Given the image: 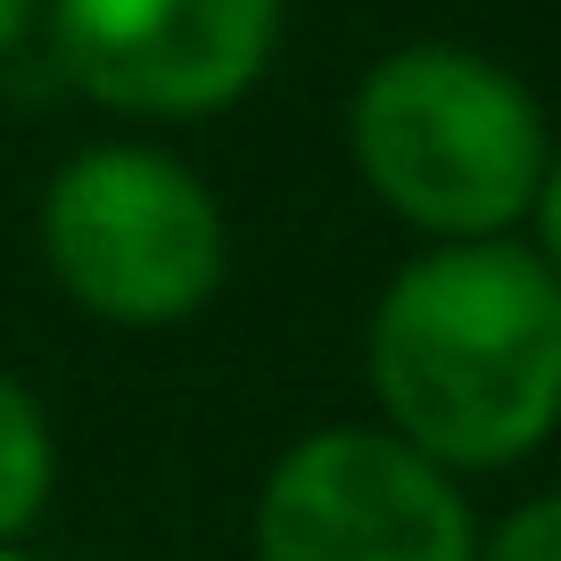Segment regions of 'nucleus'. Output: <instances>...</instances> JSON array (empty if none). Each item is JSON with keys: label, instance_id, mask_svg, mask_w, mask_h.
<instances>
[{"label": "nucleus", "instance_id": "1", "mask_svg": "<svg viewBox=\"0 0 561 561\" xmlns=\"http://www.w3.org/2000/svg\"><path fill=\"white\" fill-rule=\"evenodd\" d=\"M380 430L438 471H512L561 430V280L520 240L413 256L371 306Z\"/></svg>", "mask_w": 561, "mask_h": 561}, {"label": "nucleus", "instance_id": "2", "mask_svg": "<svg viewBox=\"0 0 561 561\" xmlns=\"http://www.w3.org/2000/svg\"><path fill=\"white\" fill-rule=\"evenodd\" d=\"M347 140L371 198L397 224L430 231V248L512 240V224H528L537 182L553 165V124L537 91L462 42L388 50L355 83Z\"/></svg>", "mask_w": 561, "mask_h": 561}, {"label": "nucleus", "instance_id": "3", "mask_svg": "<svg viewBox=\"0 0 561 561\" xmlns=\"http://www.w3.org/2000/svg\"><path fill=\"white\" fill-rule=\"evenodd\" d=\"M42 256L83 314L116 331H174L224 289V207L149 140L75 149L42 198Z\"/></svg>", "mask_w": 561, "mask_h": 561}, {"label": "nucleus", "instance_id": "4", "mask_svg": "<svg viewBox=\"0 0 561 561\" xmlns=\"http://www.w3.org/2000/svg\"><path fill=\"white\" fill-rule=\"evenodd\" d=\"M256 561H479V528L455 471L371 421H331L264 471Z\"/></svg>", "mask_w": 561, "mask_h": 561}, {"label": "nucleus", "instance_id": "5", "mask_svg": "<svg viewBox=\"0 0 561 561\" xmlns=\"http://www.w3.org/2000/svg\"><path fill=\"white\" fill-rule=\"evenodd\" d=\"M280 0H50V50L116 116H215L273 67Z\"/></svg>", "mask_w": 561, "mask_h": 561}, {"label": "nucleus", "instance_id": "6", "mask_svg": "<svg viewBox=\"0 0 561 561\" xmlns=\"http://www.w3.org/2000/svg\"><path fill=\"white\" fill-rule=\"evenodd\" d=\"M58 488V446H50V421H42L34 388L0 364V545H18L25 528L42 520Z\"/></svg>", "mask_w": 561, "mask_h": 561}, {"label": "nucleus", "instance_id": "7", "mask_svg": "<svg viewBox=\"0 0 561 561\" xmlns=\"http://www.w3.org/2000/svg\"><path fill=\"white\" fill-rule=\"evenodd\" d=\"M479 561H561V488L553 495H528L520 512L479 537Z\"/></svg>", "mask_w": 561, "mask_h": 561}, {"label": "nucleus", "instance_id": "8", "mask_svg": "<svg viewBox=\"0 0 561 561\" xmlns=\"http://www.w3.org/2000/svg\"><path fill=\"white\" fill-rule=\"evenodd\" d=\"M528 224H537V264L561 280V149H553V165H545V182H537V207H528Z\"/></svg>", "mask_w": 561, "mask_h": 561}, {"label": "nucleus", "instance_id": "9", "mask_svg": "<svg viewBox=\"0 0 561 561\" xmlns=\"http://www.w3.org/2000/svg\"><path fill=\"white\" fill-rule=\"evenodd\" d=\"M34 18H42V0H0V58L34 34Z\"/></svg>", "mask_w": 561, "mask_h": 561}, {"label": "nucleus", "instance_id": "10", "mask_svg": "<svg viewBox=\"0 0 561 561\" xmlns=\"http://www.w3.org/2000/svg\"><path fill=\"white\" fill-rule=\"evenodd\" d=\"M0 561H34V553H18V545H0Z\"/></svg>", "mask_w": 561, "mask_h": 561}]
</instances>
